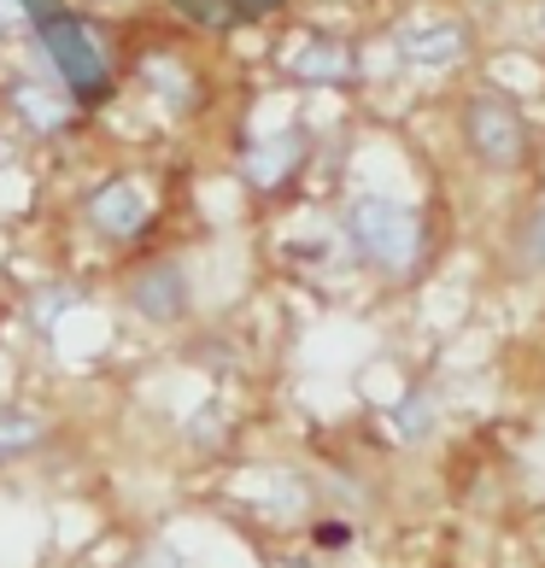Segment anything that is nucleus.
<instances>
[{
	"label": "nucleus",
	"mask_w": 545,
	"mask_h": 568,
	"mask_svg": "<svg viewBox=\"0 0 545 568\" xmlns=\"http://www.w3.org/2000/svg\"><path fill=\"white\" fill-rule=\"evenodd\" d=\"M334 229H341V246H346L352 270H364V276L382 282V287H411L434 258L428 205L393 194V187H359V194H346Z\"/></svg>",
	"instance_id": "obj_1"
},
{
	"label": "nucleus",
	"mask_w": 545,
	"mask_h": 568,
	"mask_svg": "<svg viewBox=\"0 0 545 568\" xmlns=\"http://www.w3.org/2000/svg\"><path fill=\"white\" fill-rule=\"evenodd\" d=\"M24 53L36 59L41 77H53L82 112H107L123 94V36L94 12L65 7L59 18H41L30 30Z\"/></svg>",
	"instance_id": "obj_2"
},
{
	"label": "nucleus",
	"mask_w": 545,
	"mask_h": 568,
	"mask_svg": "<svg viewBox=\"0 0 545 568\" xmlns=\"http://www.w3.org/2000/svg\"><path fill=\"white\" fill-rule=\"evenodd\" d=\"M457 141H464L470 164H481L487 176L545 171V130L511 89H498V82H470V89L457 94Z\"/></svg>",
	"instance_id": "obj_3"
},
{
	"label": "nucleus",
	"mask_w": 545,
	"mask_h": 568,
	"mask_svg": "<svg viewBox=\"0 0 545 568\" xmlns=\"http://www.w3.org/2000/svg\"><path fill=\"white\" fill-rule=\"evenodd\" d=\"M123 89H141L171 123L205 118V106H212V71L200 65L188 30L123 41Z\"/></svg>",
	"instance_id": "obj_4"
},
{
	"label": "nucleus",
	"mask_w": 545,
	"mask_h": 568,
	"mask_svg": "<svg viewBox=\"0 0 545 568\" xmlns=\"http://www.w3.org/2000/svg\"><path fill=\"white\" fill-rule=\"evenodd\" d=\"M82 235L107 252H141L159 229V194L141 171H107L77 205Z\"/></svg>",
	"instance_id": "obj_5"
},
{
	"label": "nucleus",
	"mask_w": 545,
	"mask_h": 568,
	"mask_svg": "<svg viewBox=\"0 0 545 568\" xmlns=\"http://www.w3.org/2000/svg\"><path fill=\"white\" fill-rule=\"evenodd\" d=\"M118 305L147 328H182L194 317V276L171 252H130V264L118 270Z\"/></svg>",
	"instance_id": "obj_6"
},
{
	"label": "nucleus",
	"mask_w": 545,
	"mask_h": 568,
	"mask_svg": "<svg viewBox=\"0 0 545 568\" xmlns=\"http://www.w3.org/2000/svg\"><path fill=\"white\" fill-rule=\"evenodd\" d=\"M0 112H7V123L30 141H71L82 130V118H89L53 77H41V71H7L0 77Z\"/></svg>",
	"instance_id": "obj_7"
},
{
	"label": "nucleus",
	"mask_w": 545,
	"mask_h": 568,
	"mask_svg": "<svg viewBox=\"0 0 545 568\" xmlns=\"http://www.w3.org/2000/svg\"><path fill=\"white\" fill-rule=\"evenodd\" d=\"M311 146H317V141H311L305 123H287V130H253L241 141V182H246V194L282 200L287 187L305 176Z\"/></svg>",
	"instance_id": "obj_8"
},
{
	"label": "nucleus",
	"mask_w": 545,
	"mask_h": 568,
	"mask_svg": "<svg viewBox=\"0 0 545 568\" xmlns=\"http://www.w3.org/2000/svg\"><path fill=\"white\" fill-rule=\"evenodd\" d=\"M387 41L405 71H452L475 53V24L452 12H411L405 24H393Z\"/></svg>",
	"instance_id": "obj_9"
},
{
	"label": "nucleus",
	"mask_w": 545,
	"mask_h": 568,
	"mask_svg": "<svg viewBox=\"0 0 545 568\" xmlns=\"http://www.w3.org/2000/svg\"><path fill=\"white\" fill-rule=\"evenodd\" d=\"M282 82L287 89H352V82H364V53L352 36L305 30L300 48L282 59Z\"/></svg>",
	"instance_id": "obj_10"
},
{
	"label": "nucleus",
	"mask_w": 545,
	"mask_h": 568,
	"mask_svg": "<svg viewBox=\"0 0 545 568\" xmlns=\"http://www.w3.org/2000/svg\"><path fill=\"white\" fill-rule=\"evenodd\" d=\"M53 446V423L30 405H0V469L30 463Z\"/></svg>",
	"instance_id": "obj_11"
},
{
	"label": "nucleus",
	"mask_w": 545,
	"mask_h": 568,
	"mask_svg": "<svg viewBox=\"0 0 545 568\" xmlns=\"http://www.w3.org/2000/svg\"><path fill=\"white\" fill-rule=\"evenodd\" d=\"M171 7L188 18V30L218 36V30H241V24H253V18H264V12H276L282 0H171Z\"/></svg>",
	"instance_id": "obj_12"
},
{
	"label": "nucleus",
	"mask_w": 545,
	"mask_h": 568,
	"mask_svg": "<svg viewBox=\"0 0 545 568\" xmlns=\"http://www.w3.org/2000/svg\"><path fill=\"white\" fill-rule=\"evenodd\" d=\"M511 264L522 276H545V187L516 212V229H511Z\"/></svg>",
	"instance_id": "obj_13"
},
{
	"label": "nucleus",
	"mask_w": 545,
	"mask_h": 568,
	"mask_svg": "<svg viewBox=\"0 0 545 568\" xmlns=\"http://www.w3.org/2000/svg\"><path fill=\"white\" fill-rule=\"evenodd\" d=\"M387 423H393V434L405 439V446H423V439H434V428H440V398H434V387H405V398L387 410Z\"/></svg>",
	"instance_id": "obj_14"
},
{
	"label": "nucleus",
	"mask_w": 545,
	"mask_h": 568,
	"mask_svg": "<svg viewBox=\"0 0 545 568\" xmlns=\"http://www.w3.org/2000/svg\"><path fill=\"white\" fill-rule=\"evenodd\" d=\"M305 539H311V551H317V557H346L352 545H359V521L341 516V510H317L305 521Z\"/></svg>",
	"instance_id": "obj_15"
},
{
	"label": "nucleus",
	"mask_w": 545,
	"mask_h": 568,
	"mask_svg": "<svg viewBox=\"0 0 545 568\" xmlns=\"http://www.w3.org/2000/svg\"><path fill=\"white\" fill-rule=\"evenodd\" d=\"M118 568H188V557L176 551L171 539H141L130 557H123Z\"/></svg>",
	"instance_id": "obj_16"
},
{
	"label": "nucleus",
	"mask_w": 545,
	"mask_h": 568,
	"mask_svg": "<svg viewBox=\"0 0 545 568\" xmlns=\"http://www.w3.org/2000/svg\"><path fill=\"white\" fill-rule=\"evenodd\" d=\"M30 12H24V0H0V41H7V48H12V41H18V48H24V41H30Z\"/></svg>",
	"instance_id": "obj_17"
},
{
	"label": "nucleus",
	"mask_w": 545,
	"mask_h": 568,
	"mask_svg": "<svg viewBox=\"0 0 545 568\" xmlns=\"http://www.w3.org/2000/svg\"><path fill=\"white\" fill-rule=\"evenodd\" d=\"M77 12H94V18H107V12H123V7H135V0H71Z\"/></svg>",
	"instance_id": "obj_18"
},
{
	"label": "nucleus",
	"mask_w": 545,
	"mask_h": 568,
	"mask_svg": "<svg viewBox=\"0 0 545 568\" xmlns=\"http://www.w3.org/2000/svg\"><path fill=\"white\" fill-rule=\"evenodd\" d=\"M534 36L545 41V0H534Z\"/></svg>",
	"instance_id": "obj_19"
},
{
	"label": "nucleus",
	"mask_w": 545,
	"mask_h": 568,
	"mask_svg": "<svg viewBox=\"0 0 545 568\" xmlns=\"http://www.w3.org/2000/svg\"><path fill=\"white\" fill-rule=\"evenodd\" d=\"M12 159V135H7V123H0V164Z\"/></svg>",
	"instance_id": "obj_20"
}]
</instances>
